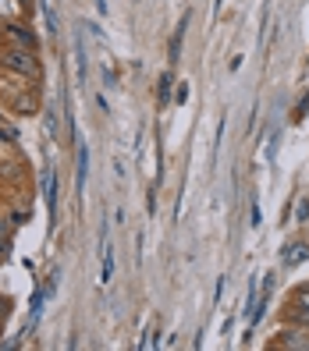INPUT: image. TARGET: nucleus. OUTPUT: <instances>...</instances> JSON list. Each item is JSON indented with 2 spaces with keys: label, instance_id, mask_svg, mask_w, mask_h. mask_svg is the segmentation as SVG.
I'll use <instances>...</instances> for the list:
<instances>
[{
  "label": "nucleus",
  "instance_id": "obj_1",
  "mask_svg": "<svg viewBox=\"0 0 309 351\" xmlns=\"http://www.w3.org/2000/svg\"><path fill=\"white\" fill-rule=\"evenodd\" d=\"M0 68L11 71V75L29 78L32 86L43 78V64L36 60V50H25V47H4V50H0Z\"/></svg>",
  "mask_w": 309,
  "mask_h": 351
},
{
  "label": "nucleus",
  "instance_id": "obj_2",
  "mask_svg": "<svg viewBox=\"0 0 309 351\" xmlns=\"http://www.w3.org/2000/svg\"><path fill=\"white\" fill-rule=\"evenodd\" d=\"M274 348H295V351H309V330L306 326H284L277 330Z\"/></svg>",
  "mask_w": 309,
  "mask_h": 351
},
{
  "label": "nucleus",
  "instance_id": "obj_3",
  "mask_svg": "<svg viewBox=\"0 0 309 351\" xmlns=\"http://www.w3.org/2000/svg\"><path fill=\"white\" fill-rule=\"evenodd\" d=\"M86 178H89V149H86V142H82L78 156H75V189H78V199H82V189H86Z\"/></svg>",
  "mask_w": 309,
  "mask_h": 351
},
{
  "label": "nucleus",
  "instance_id": "obj_4",
  "mask_svg": "<svg viewBox=\"0 0 309 351\" xmlns=\"http://www.w3.org/2000/svg\"><path fill=\"white\" fill-rule=\"evenodd\" d=\"M4 39H11L14 47H25V50H36V36L22 25H4Z\"/></svg>",
  "mask_w": 309,
  "mask_h": 351
},
{
  "label": "nucleus",
  "instance_id": "obj_5",
  "mask_svg": "<svg viewBox=\"0 0 309 351\" xmlns=\"http://www.w3.org/2000/svg\"><path fill=\"white\" fill-rule=\"evenodd\" d=\"M306 259H309V241H292L281 256V266H299Z\"/></svg>",
  "mask_w": 309,
  "mask_h": 351
},
{
  "label": "nucleus",
  "instance_id": "obj_6",
  "mask_svg": "<svg viewBox=\"0 0 309 351\" xmlns=\"http://www.w3.org/2000/svg\"><path fill=\"white\" fill-rule=\"evenodd\" d=\"M43 199H47L50 220L57 223V174H50V171H43Z\"/></svg>",
  "mask_w": 309,
  "mask_h": 351
},
{
  "label": "nucleus",
  "instance_id": "obj_7",
  "mask_svg": "<svg viewBox=\"0 0 309 351\" xmlns=\"http://www.w3.org/2000/svg\"><path fill=\"white\" fill-rule=\"evenodd\" d=\"M189 18H192V14L185 11V14H181V22L174 25V36H171V64L181 57V39H185V29H189Z\"/></svg>",
  "mask_w": 309,
  "mask_h": 351
},
{
  "label": "nucleus",
  "instance_id": "obj_8",
  "mask_svg": "<svg viewBox=\"0 0 309 351\" xmlns=\"http://www.w3.org/2000/svg\"><path fill=\"white\" fill-rule=\"evenodd\" d=\"M100 252H103V274H100V284H111V277H114V252L107 249V238H100Z\"/></svg>",
  "mask_w": 309,
  "mask_h": 351
},
{
  "label": "nucleus",
  "instance_id": "obj_9",
  "mask_svg": "<svg viewBox=\"0 0 309 351\" xmlns=\"http://www.w3.org/2000/svg\"><path fill=\"white\" fill-rule=\"evenodd\" d=\"M171 86H174V75H171V71H163V75H160V86H157L160 107H168V103H171Z\"/></svg>",
  "mask_w": 309,
  "mask_h": 351
},
{
  "label": "nucleus",
  "instance_id": "obj_10",
  "mask_svg": "<svg viewBox=\"0 0 309 351\" xmlns=\"http://www.w3.org/2000/svg\"><path fill=\"white\" fill-rule=\"evenodd\" d=\"M256 305H260V280H253V284H249V295H245V308H242V316H245V319H253Z\"/></svg>",
  "mask_w": 309,
  "mask_h": 351
},
{
  "label": "nucleus",
  "instance_id": "obj_11",
  "mask_svg": "<svg viewBox=\"0 0 309 351\" xmlns=\"http://www.w3.org/2000/svg\"><path fill=\"white\" fill-rule=\"evenodd\" d=\"M14 107H18V114H36V110H39V99H36V86H32V93H29V96H22V99H18Z\"/></svg>",
  "mask_w": 309,
  "mask_h": 351
},
{
  "label": "nucleus",
  "instance_id": "obj_12",
  "mask_svg": "<svg viewBox=\"0 0 309 351\" xmlns=\"http://www.w3.org/2000/svg\"><path fill=\"white\" fill-rule=\"evenodd\" d=\"M295 220H299V223H309V195H299V206H295Z\"/></svg>",
  "mask_w": 309,
  "mask_h": 351
},
{
  "label": "nucleus",
  "instance_id": "obj_13",
  "mask_svg": "<svg viewBox=\"0 0 309 351\" xmlns=\"http://www.w3.org/2000/svg\"><path fill=\"white\" fill-rule=\"evenodd\" d=\"M39 8H43V14H47V29L57 32V14H54V8H50V0H39Z\"/></svg>",
  "mask_w": 309,
  "mask_h": 351
},
{
  "label": "nucleus",
  "instance_id": "obj_14",
  "mask_svg": "<svg viewBox=\"0 0 309 351\" xmlns=\"http://www.w3.org/2000/svg\"><path fill=\"white\" fill-rule=\"evenodd\" d=\"M260 220H263V217H260V202L253 199V206H249V223H253V227H260Z\"/></svg>",
  "mask_w": 309,
  "mask_h": 351
},
{
  "label": "nucleus",
  "instance_id": "obj_15",
  "mask_svg": "<svg viewBox=\"0 0 309 351\" xmlns=\"http://www.w3.org/2000/svg\"><path fill=\"white\" fill-rule=\"evenodd\" d=\"M295 302H299V305H309V284H302L299 291H295Z\"/></svg>",
  "mask_w": 309,
  "mask_h": 351
},
{
  "label": "nucleus",
  "instance_id": "obj_16",
  "mask_svg": "<svg viewBox=\"0 0 309 351\" xmlns=\"http://www.w3.org/2000/svg\"><path fill=\"white\" fill-rule=\"evenodd\" d=\"M306 110H309V96H306V99L299 103V110H295V121H302V117H306Z\"/></svg>",
  "mask_w": 309,
  "mask_h": 351
},
{
  "label": "nucleus",
  "instance_id": "obj_17",
  "mask_svg": "<svg viewBox=\"0 0 309 351\" xmlns=\"http://www.w3.org/2000/svg\"><path fill=\"white\" fill-rule=\"evenodd\" d=\"M22 337H25V334H18V337H8V341H4V348H8V351H11V348H18V344H22Z\"/></svg>",
  "mask_w": 309,
  "mask_h": 351
},
{
  "label": "nucleus",
  "instance_id": "obj_18",
  "mask_svg": "<svg viewBox=\"0 0 309 351\" xmlns=\"http://www.w3.org/2000/svg\"><path fill=\"white\" fill-rule=\"evenodd\" d=\"M4 252H8V241H4V238H0V256H4Z\"/></svg>",
  "mask_w": 309,
  "mask_h": 351
},
{
  "label": "nucleus",
  "instance_id": "obj_19",
  "mask_svg": "<svg viewBox=\"0 0 309 351\" xmlns=\"http://www.w3.org/2000/svg\"><path fill=\"white\" fill-rule=\"evenodd\" d=\"M4 234H8V227H4V223H0V238H4Z\"/></svg>",
  "mask_w": 309,
  "mask_h": 351
}]
</instances>
